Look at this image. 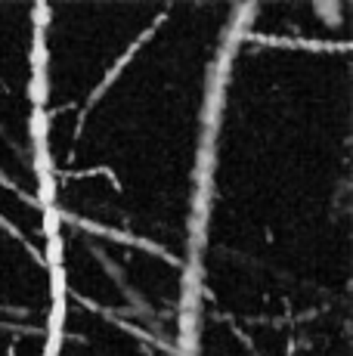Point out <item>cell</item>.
I'll use <instances>...</instances> for the list:
<instances>
[{"mask_svg":"<svg viewBox=\"0 0 353 356\" xmlns=\"http://www.w3.org/2000/svg\"><path fill=\"white\" fill-rule=\"evenodd\" d=\"M38 3H0V356H53L59 248L38 140Z\"/></svg>","mask_w":353,"mask_h":356,"instance_id":"6da1fadb","label":"cell"}]
</instances>
